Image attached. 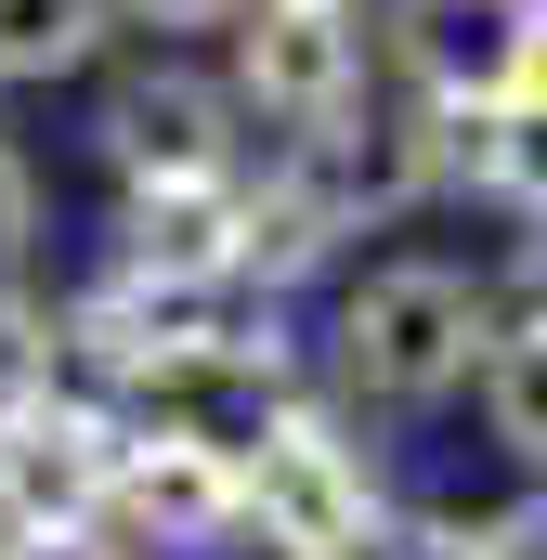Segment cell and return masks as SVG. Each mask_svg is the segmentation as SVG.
Here are the masks:
<instances>
[{"label": "cell", "instance_id": "obj_1", "mask_svg": "<svg viewBox=\"0 0 547 560\" xmlns=\"http://www.w3.org/2000/svg\"><path fill=\"white\" fill-rule=\"evenodd\" d=\"M482 339H496V287L456 275V261H365V275L339 287V339H326V365H339V405H443V392H469L482 378Z\"/></svg>", "mask_w": 547, "mask_h": 560}, {"label": "cell", "instance_id": "obj_16", "mask_svg": "<svg viewBox=\"0 0 547 560\" xmlns=\"http://www.w3.org/2000/svg\"><path fill=\"white\" fill-rule=\"evenodd\" d=\"M469 560H547V495H522V509H482V522H469Z\"/></svg>", "mask_w": 547, "mask_h": 560}, {"label": "cell", "instance_id": "obj_6", "mask_svg": "<svg viewBox=\"0 0 547 560\" xmlns=\"http://www.w3.org/2000/svg\"><path fill=\"white\" fill-rule=\"evenodd\" d=\"M105 482H118V405L92 392H39L0 418V548L13 535H66V522H105Z\"/></svg>", "mask_w": 547, "mask_h": 560}, {"label": "cell", "instance_id": "obj_4", "mask_svg": "<svg viewBox=\"0 0 547 560\" xmlns=\"http://www.w3.org/2000/svg\"><path fill=\"white\" fill-rule=\"evenodd\" d=\"M92 156H105L118 183H196V170H248V105H235L209 66H183L170 39H143L131 66L92 92Z\"/></svg>", "mask_w": 547, "mask_h": 560}, {"label": "cell", "instance_id": "obj_20", "mask_svg": "<svg viewBox=\"0 0 547 560\" xmlns=\"http://www.w3.org/2000/svg\"><path fill=\"white\" fill-rule=\"evenodd\" d=\"M0 143H13V131H0Z\"/></svg>", "mask_w": 547, "mask_h": 560}, {"label": "cell", "instance_id": "obj_13", "mask_svg": "<svg viewBox=\"0 0 547 560\" xmlns=\"http://www.w3.org/2000/svg\"><path fill=\"white\" fill-rule=\"evenodd\" d=\"M39 392H53V300H26V287L0 275V418L39 405Z\"/></svg>", "mask_w": 547, "mask_h": 560}, {"label": "cell", "instance_id": "obj_19", "mask_svg": "<svg viewBox=\"0 0 547 560\" xmlns=\"http://www.w3.org/2000/svg\"><path fill=\"white\" fill-rule=\"evenodd\" d=\"M522 92L547 105V0H535V39H522Z\"/></svg>", "mask_w": 547, "mask_h": 560}, {"label": "cell", "instance_id": "obj_9", "mask_svg": "<svg viewBox=\"0 0 547 560\" xmlns=\"http://www.w3.org/2000/svg\"><path fill=\"white\" fill-rule=\"evenodd\" d=\"M535 0H392V66L417 105H509Z\"/></svg>", "mask_w": 547, "mask_h": 560}, {"label": "cell", "instance_id": "obj_18", "mask_svg": "<svg viewBox=\"0 0 547 560\" xmlns=\"http://www.w3.org/2000/svg\"><path fill=\"white\" fill-rule=\"evenodd\" d=\"M0 560H143L131 535H105V522H66V535H13Z\"/></svg>", "mask_w": 547, "mask_h": 560}, {"label": "cell", "instance_id": "obj_11", "mask_svg": "<svg viewBox=\"0 0 547 560\" xmlns=\"http://www.w3.org/2000/svg\"><path fill=\"white\" fill-rule=\"evenodd\" d=\"M118 52V0H0V92L92 79Z\"/></svg>", "mask_w": 547, "mask_h": 560}, {"label": "cell", "instance_id": "obj_10", "mask_svg": "<svg viewBox=\"0 0 547 560\" xmlns=\"http://www.w3.org/2000/svg\"><path fill=\"white\" fill-rule=\"evenodd\" d=\"M352 248V222L326 209V183L274 143L261 170H248V222H235V287H261V300H287V287H313L326 261Z\"/></svg>", "mask_w": 547, "mask_h": 560}, {"label": "cell", "instance_id": "obj_15", "mask_svg": "<svg viewBox=\"0 0 547 560\" xmlns=\"http://www.w3.org/2000/svg\"><path fill=\"white\" fill-rule=\"evenodd\" d=\"M339 560H469V522H405V509H379Z\"/></svg>", "mask_w": 547, "mask_h": 560}, {"label": "cell", "instance_id": "obj_3", "mask_svg": "<svg viewBox=\"0 0 547 560\" xmlns=\"http://www.w3.org/2000/svg\"><path fill=\"white\" fill-rule=\"evenodd\" d=\"M379 509H392V495H379L365 430L339 418L326 392H300V405L274 418V443L248 456V535H261V548H287V560H339Z\"/></svg>", "mask_w": 547, "mask_h": 560}, {"label": "cell", "instance_id": "obj_2", "mask_svg": "<svg viewBox=\"0 0 547 560\" xmlns=\"http://www.w3.org/2000/svg\"><path fill=\"white\" fill-rule=\"evenodd\" d=\"M222 92L274 143L326 131L365 105V0H235L222 26Z\"/></svg>", "mask_w": 547, "mask_h": 560}, {"label": "cell", "instance_id": "obj_7", "mask_svg": "<svg viewBox=\"0 0 547 560\" xmlns=\"http://www.w3.org/2000/svg\"><path fill=\"white\" fill-rule=\"evenodd\" d=\"M313 183H326V209L352 222V235H392L405 209H430L443 196V131H430V105H352V118H326V131L287 143Z\"/></svg>", "mask_w": 547, "mask_h": 560}, {"label": "cell", "instance_id": "obj_12", "mask_svg": "<svg viewBox=\"0 0 547 560\" xmlns=\"http://www.w3.org/2000/svg\"><path fill=\"white\" fill-rule=\"evenodd\" d=\"M482 430L522 469H547V313H522V326L482 339Z\"/></svg>", "mask_w": 547, "mask_h": 560}, {"label": "cell", "instance_id": "obj_17", "mask_svg": "<svg viewBox=\"0 0 547 560\" xmlns=\"http://www.w3.org/2000/svg\"><path fill=\"white\" fill-rule=\"evenodd\" d=\"M118 26H143V39H222L235 0H118Z\"/></svg>", "mask_w": 547, "mask_h": 560}, {"label": "cell", "instance_id": "obj_8", "mask_svg": "<svg viewBox=\"0 0 547 560\" xmlns=\"http://www.w3.org/2000/svg\"><path fill=\"white\" fill-rule=\"evenodd\" d=\"M235 222H248V170L118 183V209H105V261L143 275V287H235Z\"/></svg>", "mask_w": 547, "mask_h": 560}, {"label": "cell", "instance_id": "obj_5", "mask_svg": "<svg viewBox=\"0 0 547 560\" xmlns=\"http://www.w3.org/2000/svg\"><path fill=\"white\" fill-rule=\"evenodd\" d=\"M105 535H131L156 560H209L248 548V469L183 443V430H131L118 418V482H105Z\"/></svg>", "mask_w": 547, "mask_h": 560}, {"label": "cell", "instance_id": "obj_14", "mask_svg": "<svg viewBox=\"0 0 547 560\" xmlns=\"http://www.w3.org/2000/svg\"><path fill=\"white\" fill-rule=\"evenodd\" d=\"M39 222H53V196H39L26 143H0V275H26V261H39Z\"/></svg>", "mask_w": 547, "mask_h": 560}]
</instances>
